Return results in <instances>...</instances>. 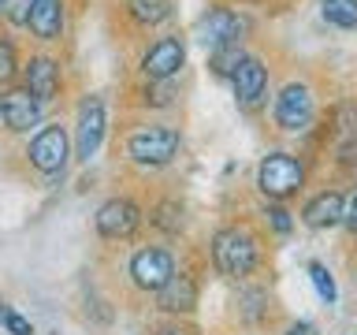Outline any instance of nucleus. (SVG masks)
Returning <instances> with one entry per match:
<instances>
[{
    "label": "nucleus",
    "mask_w": 357,
    "mask_h": 335,
    "mask_svg": "<svg viewBox=\"0 0 357 335\" xmlns=\"http://www.w3.org/2000/svg\"><path fill=\"white\" fill-rule=\"evenodd\" d=\"M264 216L272 220V228H275L279 234H287L290 228H294V220H290V212H287L283 205H268V209H264Z\"/></svg>",
    "instance_id": "obj_24"
},
{
    "label": "nucleus",
    "mask_w": 357,
    "mask_h": 335,
    "mask_svg": "<svg viewBox=\"0 0 357 335\" xmlns=\"http://www.w3.org/2000/svg\"><path fill=\"white\" fill-rule=\"evenodd\" d=\"M156 335H186V332H178V328H164V332H156Z\"/></svg>",
    "instance_id": "obj_29"
},
{
    "label": "nucleus",
    "mask_w": 357,
    "mask_h": 335,
    "mask_svg": "<svg viewBox=\"0 0 357 335\" xmlns=\"http://www.w3.org/2000/svg\"><path fill=\"white\" fill-rule=\"evenodd\" d=\"M67 156H71V138H67V131L60 127V123L41 127L30 138V145H26V161L38 168V172H45V175H56V172L63 175Z\"/></svg>",
    "instance_id": "obj_4"
},
{
    "label": "nucleus",
    "mask_w": 357,
    "mask_h": 335,
    "mask_svg": "<svg viewBox=\"0 0 357 335\" xmlns=\"http://www.w3.org/2000/svg\"><path fill=\"white\" fill-rule=\"evenodd\" d=\"M100 142H105V105L100 97H82L78 105V134H75V149H78V161H89Z\"/></svg>",
    "instance_id": "obj_10"
},
{
    "label": "nucleus",
    "mask_w": 357,
    "mask_h": 335,
    "mask_svg": "<svg viewBox=\"0 0 357 335\" xmlns=\"http://www.w3.org/2000/svg\"><path fill=\"white\" fill-rule=\"evenodd\" d=\"M309 279H312V287H317V295L331 306V302H335V279H331L328 268H324L320 261H312L309 265Z\"/></svg>",
    "instance_id": "obj_20"
},
{
    "label": "nucleus",
    "mask_w": 357,
    "mask_h": 335,
    "mask_svg": "<svg viewBox=\"0 0 357 335\" xmlns=\"http://www.w3.org/2000/svg\"><path fill=\"white\" fill-rule=\"evenodd\" d=\"M183 64H186V45L178 38H156L138 60L142 75L149 78V82H172V78L183 71Z\"/></svg>",
    "instance_id": "obj_6"
},
{
    "label": "nucleus",
    "mask_w": 357,
    "mask_h": 335,
    "mask_svg": "<svg viewBox=\"0 0 357 335\" xmlns=\"http://www.w3.org/2000/svg\"><path fill=\"white\" fill-rule=\"evenodd\" d=\"M22 78H26V86L33 97L41 100H52L60 94V60H52V56H30V64L22 67Z\"/></svg>",
    "instance_id": "obj_13"
},
{
    "label": "nucleus",
    "mask_w": 357,
    "mask_h": 335,
    "mask_svg": "<svg viewBox=\"0 0 357 335\" xmlns=\"http://www.w3.org/2000/svg\"><path fill=\"white\" fill-rule=\"evenodd\" d=\"M342 220L357 231V194H354V201H350V209H346V216H342Z\"/></svg>",
    "instance_id": "obj_28"
},
{
    "label": "nucleus",
    "mask_w": 357,
    "mask_h": 335,
    "mask_svg": "<svg viewBox=\"0 0 357 335\" xmlns=\"http://www.w3.org/2000/svg\"><path fill=\"white\" fill-rule=\"evenodd\" d=\"M175 276V261L167 250H156V246H149V250H138L130 257V279L138 290H160L167 279Z\"/></svg>",
    "instance_id": "obj_8"
},
{
    "label": "nucleus",
    "mask_w": 357,
    "mask_h": 335,
    "mask_svg": "<svg viewBox=\"0 0 357 335\" xmlns=\"http://www.w3.org/2000/svg\"><path fill=\"white\" fill-rule=\"evenodd\" d=\"M301 183H305V164L294 153H268L261 168H257V190L272 201L294 198Z\"/></svg>",
    "instance_id": "obj_2"
},
{
    "label": "nucleus",
    "mask_w": 357,
    "mask_h": 335,
    "mask_svg": "<svg viewBox=\"0 0 357 335\" xmlns=\"http://www.w3.org/2000/svg\"><path fill=\"white\" fill-rule=\"evenodd\" d=\"M231 82H234V97H238V105L257 108L268 97V67H264V60H261V56H242V64L234 67Z\"/></svg>",
    "instance_id": "obj_11"
},
{
    "label": "nucleus",
    "mask_w": 357,
    "mask_h": 335,
    "mask_svg": "<svg viewBox=\"0 0 357 335\" xmlns=\"http://www.w3.org/2000/svg\"><path fill=\"white\" fill-rule=\"evenodd\" d=\"M142 228V209L130 198H112L97 209V231L105 239H130Z\"/></svg>",
    "instance_id": "obj_9"
},
{
    "label": "nucleus",
    "mask_w": 357,
    "mask_h": 335,
    "mask_svg": "<svg viewBox=\"0 0 357 335\" xmlns=\"http://www.w3.org/2000/svg\"><path fill=\"white\" fill-rule=\"evenodd\" d=\"M127 15L134 22H142V27H156V22L172 19V0H134Z\"/></svg>",
    "instance_id": "obj_17"
},
{
    "label": "nucleus",
    "mask_w": 357,
    "mask_h": 335,
    "mask_svg": "<svg viewBox=\"0 0 357 335\" xmlns=\"http://www.w3.org/2000/svg\"><path fill=\"white\" fill-rule=\"evenodd\" d=\"M324 19L339 30H354L357 27V0H320Z\"/></svg>",
    "instance_id": "obj_18"
},
{
    "label": "nucleus",
    "mask_w": 357,
    "mask_h": 335,
    "mask_svg": "<svg viewBox=\"0 0 357 335\" xmlns=\"http://www.w3.org/2000/svg\"><path fill=\"white\" fill-rule=\"evenodd\" d=\"M178 145H183V138H178L175 127H164V123H149V127H138L130 131L127 138V153L134 164L142 168H164L175 161Z\"/></svg>",
    "instance_id": "obj_3"
},
{
    "label": "nucleus",
    "mask_w": 357,
    "mask_h": 335,
    "mask_svg": "<svg viewBox=\"0 0 357 335\" xmlns=\"http://www.w3.org/2000/svg\"><path fill=\"white\" fill-rule=\"evenodd\" d=\"M153 223H156V228H164V231H172V234H175L178 228H183V209H178L175 201H164V205L156 209Z\"/></svg>",
    "instance_id": "obj_21"
},
{
    "label": "nucleus",
    "mask_w": 357,
    "mask_h": 335,
    "mask_svg": "<svg viewBox=\"0 0 357 335\" xmlns=\"http://www.w3.org/2000/svg\"><path fill=\"white\" fill-rule=\"evenodd\" d=\"M272 116H275V127L279 131H290V134L305 131L309 123H312V116H317L312 89L305 82H287L283 89H279V97H275Z\"/></svg>",
    "instance_id": "obj_5"
},
{
    "label": "nucleus",
    "mask_w": 357,
    "mask_h": 335,
    "mask_svg": "<svg viewBox=\"0 0 357 335\" xmlns=\"http://www.w3.org/2000/svg\"><path fill=\"white\" fill-rule=\"evenodd\" d=\"M172 86L167 82H153V97H145V105H153V108H167L172 105Z\"/></svg>",
    "instance_id": "obj_26"
},
{
    "label": "nucleus",
    "mask_w": 357,
    "mask_h": 335,
    "mask_svg": "<svg viewBox=\"0 0 357 335\" xmlns=\"http://www.w3.org/2000/svg\"><path fill=\"white\" fill-rule=\"evenodd\" d=\"M342 216H346V205H342V194H335V190H324V194H317L305 209H301V220L317 231L342 223Z\"/></svg>",
    "instance_id": "obj_16"
},
{
    "label": "nucleus",
    "mask_w": 357,
    "mask_h": 335,
    "mask_svg": "<svg viewBox=\"0 0 357 335\" xmlns=\"http://www.w3.org/2000/svg\"><path fill=\"white\" fill-rule=\"evenodd\" d=\"M245 34V19L231 8H208V15L197 22V41L205 49H223V45H238Z\"/></svg>",
    "instance_id": "obj_7"
},
{
    "label": "nucleus",
    "mask_w": 357,
    "mask_h": 335,
    "mask_svg": "<svg viewBox=\"0 0 357 335\" xmlns=\"http://www.w3.org/2000/svg\"><path fill=\"white\" fill-rule=\"evenodd\" d=\"M30 4L33 0H8V19L19 22V27H26L30 22Z\"/></svg>",
    "instance_id": "obj_25"
},
{
    "label": "nucleus",
    "mask_w": 357,
    "mask_h": 335,
    "mask_svg": "<svg viewBox=\"0 0 357 335\" xmlns=\"http://www.w3.org/2000/svg\"><path fill=\"white\" fill-rule=\"evenodd\" d=\"M0 320L8 324V332H11V335H33L30 320H22V317H19V313L11 309V306H0Z\"/></svg>",
    "instance_id": "obj_23"
},
{
    "label": "nucleus",
    "mask_w": 357,
    "mask_h": 335,
    "mask_svg": "<svg viewBox=\"0 0 357 335\" xmlns=\"http://www.w3.org/2000/svg\"><path fill=\"white\" fill-rule=\"evenodd\" d=\"M156 302H160L164 313H194L197 309V283H194V276H186V272L172 276L160 290H156Z\"/></svg>",
    "instance_id": "obj_15"
},
{
    "label": "nucleus",
    "mask_w": 357,
    "mask_h": 335,
    "mask_svg": "<svg viewBox=\"0 0 357 335\" xmlns=\"http://www.w3.org/2000/svg\"><path fill=\"white\" fill-rule=\"evenodd\" d=\"M212 261H216L223 276L242 279L261 261V242H257V234L250 228H223L212 239Z\"/></svg>",
    "instance_id": "obj_1"
},
{
    "label": "nucleus",
    "mask_w": 357,
    "mask_h": 335,
    "mask_svg": "<svg viewBox=\"0 0 357 335\" xmlns=\"http://www.w3.org/2000/svg\"><path fill=\"white\" fill-rule=\"evenodd\" d=\"M287 335H317V328H312L309 320H301V324H290V332Z\"/></svg>",
    "instance_id": "obj_27"
},
{
    "label": "nucleus",
    "mask_w": 357,
    "mask_h": 335,
    "mask_svg": "<svg viewBox=\"0 0 357 335\" xmlns=\"http://www.w3.org/2000/svg\"><path fill=\"white\" fill-rule=\"evenodd\" d=\"M242 45H223V49H216L212 52V60H208V67H212V75L216 78H231L234 75V67L242 64Z\"/></svg>",
    "instance_id": "obj_19"
},
{
    "label": "nucleus",
    "mask_w": 357,
    "mask_h": 335,
    "mask_svg": "<svg viewBox=\"0 0 357 335\" xmlns=\"http://www.w3.org/2000/svg\"><path fill=\"white\" fill-rule=\"evenodd\" d=\"M26 27L38 41H60V34H63V0H33Z\"/></svg>",
    "instance_id": "obj_14"
},
{
    "label": "nucleus",
    "mask_w": 357,
    "mask_h": 335,
    "mask_svg": "<svg viewBox=\"0 0 357 335\" xmlns=\"http://www.w3.org/2000/svg\"><path fill=\"white\" fill-rule=\"evenodd\" d=\"M19 75V52L11 41H0V82H11Z\"/></svg>",
    "instance_id": "obj_22"
},
{
    "label": "nucleus",
    "mask_w": 357,
    "mask_h": 335,
    "mask_svg": "<svg viewBox=\"0 0 357 335\" xmlns=\"http://www.w3.org/2000/svg\"><path fill=\"white\" fill-rule=\"evenodd\" d=\"M0 119H4L8 131H30L41 123V100L30 94V89H8L4 97H0Z\"/></svg>",
    "instance_id": "obj_12"
}]
</instances>
